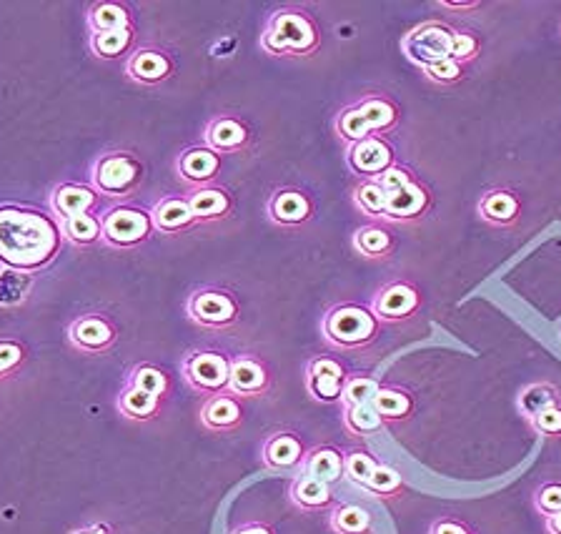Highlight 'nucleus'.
Returning a JSON list of instances; mask_svg holds the SVG:
<instances>
[{"mask_svg": "<svg viewBox=\"0 0 561 534\" xmlns=\"http://www.w3.org/2000/svg\"><path fill=\"white\" fill-rule=\"evenodd\" d=\"M321 46V31L301 8H281L268 18L261 33V48L271 56H314Z\"/></svg>", "mask_w": 561, "mask_h": 534, "instance_id": "2", "label": "nucleus"}, {"mask_svg": "<svg viewBox=\"0 0 561 534\" xmlns=\"http://www.w3.org/2000/svg\"><path fill=\"white\" fill-rule=\"evenodd\" d=\"M103 241L116 249H131V246L143 244L151 236L153 221L151 214L131 206H121L103 216Z\"/></svg>", "mask_w": 561, "mask_h": 534, "instance_id": "9", "label": "nucleus"}, {"mask_svg": "<svg viewBox=\"0 0 561 534\" xmlns=\"http://www.w3.org/2000/svg\"><path fill=\"white\" fill-rule=\"evenodd\" d=\"M161 409V399L153 397V394L141 392L136 387H126L118 397V412L126 419H136V422H146L153 419Z\"/></svg>", "mask_w": 561, "mask_h": 534, "instance_id": "31", "label": "nucleus"}, {"mask_svg": "<svg viewBox=\"0 0 561 534\" xmlns=\"http://www.w3.org/2000/svg\"><path fill=\"white\" fill-rule=\"evenodd\" d=\"M231 534H273V529L268 527V524H261V522H248V524H241V527L233 529Z\"/></svg>", "mask_w": 561, "mask_h": 534, "instance_id": "50", "label": "nucleus"}, {"mask_svg": "<svg viewBox=\"0 0 561 534\" xmlns=\"http://www.w3.org/2000/svg\"><path fill=\"white\" fill-rule=\"evenodd\" d=\"M33 289V274L18 269H0V306L13 309L28 299Z\"/></svg>", "mask_w": 561, "mask_h": 534, "instance_id": "34", "label": "nucleus"}, {"mask_svg": "<svg viewBox=\"0 0 561 534\" xmlns=\"http://www.w3.org/2000/svg\"><path fill=\"white\" fill-rule=\"evenodd\" d=\"M521 199L516 191L504 189V186H496L481 194L479 204H476V214L484 224L494 226V229H511V226L519 224L521 219Z\"/></svg>", "mask_w": 561, "mask_h": 534, "instance_id": "14", "label": "nucleus"}, {"mask_svg": "<svg viewBox=\"0 0 561 534\" xmlns=\"http://www.w3.org/2000/svg\"><path fill=\"white\" fill-rule=\"evenodd\" d=\"M128 387H136L141 392L153 394V397L163 399L171 389V382H168V374L163 369L153 367V364H141V367L131 369V377H128Z\"/></svg>", "mask_w": 561, "mask_h": 534, "instance_id": "39", "label": "nucleus"}, {"mask_svg": "<svg viewBox=\"0 0 561 534\" xmlns=\"http://www.w3.org/2000/svg\"><path fill=\"white\" fill-rule=\"evenodd\" d=\"M559 402H561L559 392H556L554 384H549V382L529 384V387L519 394V399H516L521 417H524L526 422L534 419L539 412H544V409L554 407V404H559Z\"/></svg>", "mask_w": 561, "mask_h": 534, "instance_id": "32", "label": "nucleus"}, {"mask_svg": "<svg viewBox=\"0 0 561 534\" xmlns=\"http://www.w3.org/2000/svg\"><path fill=\"white\" fill-rule=\"evenodd\" d=\"M243 422V404L236 394H213L201 409V424L211 432H233Z\"/></svg>", "mask_w": 561, "mask_h": 534, "instance_id": "20", "label": "nucleus"}, {"mask_svg": "<svg viewBox=\"0 0 561 534\" xmlns=\"http://www.w3.org/2000/svg\"><path fill=\"white\" fill-rule=\"evenodd\" d=\"M429 534H476L464 519H456V517H439L431 522Z\"/></svg>", "mask_w": 561, "mask_h": 534, "instance_id": "49", "label": "nucleus"}, {"mask_svg": "<svg viewBox=\"0 0 561 534\" xmlns=\"http://www.w3.org/2000/svg\"><path fill=\"white\" fill-rule=\"evenodd\" d=\"M61 226L26 209H0V264L6 269L38 271L56 259Z\"/></svg>", "mask_w": 561, "mask_h": 534, "instance_id": "1", "label": "nucleus"}, {"mask_svg": "<svg viewBox=\"0 0 561 534\" xmlns=\"http://www.w3.org/2000/svg\"><path fill=\"white\" fill-rule=\"evenodd\" d=\"M354 249L359 251L364 259L386 261L391 259V254L396 251V236L384 221H371V224L356 229Z\"/></svg>", "mask_w": 561, "mask_h": 534, "instance_id": "22", "label": "nucleus"}, {"mask_svg": "<svg viewBox=\"0 0 561 534\" xmlns=\"http://www.w3.org/2000/svg\"><path fill=\"white\" fill-rule=\"evenodd\" d=\"M344 427L346 432L354 434V437H369V434H376L384 429V419L381 414L376 412L374 402L369 404H354V407H344Z\"/></svg>", "mask_w": 561, "mask_h": 534, "instance_id": "33", "label": "nucleus"}, {"mask_svg": "<svg viewBox=\"0 0 561 534\" xmlns=\"http://www.w3.org/2000/svg\"><path fill=\"white\" fill-rule=\"evenodd\" d=\"M424 306V294L411 279H394L381 286L371 299V309L381 324H404Z\"/></svg>", "mask_w": 561, "mask_h": 534, "instance_id": "7", "label": "nucleus"}, {"mask_svg": "<svg viewBox=\"0 0 561 534\" xmlns=\"http://www.w3.org/2000/svg\"><path fill=\"white\" fill-rule=\"evenodd\" d=\"M544 519H546V532L561 534V514H554V517H544Z\"/></svg>", "mask_w": 561, "mask_h": 534, "instance_id": "52", "label": "nucleus"}, {"mask_svg": "<svg viewBox=\"0 0 561 534\" xmlns=\"http://www.w3.org/2000/svg\"><path fill=\"white\" fill-rule=\"evenodd\" d=\"M88 23H91L93 36L96 33H111V31H128L131 28V16L123 6L118 3H98L96 8L88 16Z\"/></svg>", "mask_w": 561, "mask_h": 534, "instance_id": "36", "label": "nucleus"}, {"mask_svg": "<svg viewBox=\"0 0 561 534\" xmlns=\"http://www.w3.org/2000/svg\"><path fill=\"white\" fill-rule=\"evenodd\" d=\"M364 489L371 497L394 499L404 492V477H401V472L396 467L381 462L379 467H376V472L371 474V479L366 482Z\"/></svg>", "mask_w": 561, "mask_h": 534, "instance_id": "38", "label": "nucleus"}, {"mask_svg": "<svg viewBox=\"0 0 561 534\" xmlns=\"http://www.w3.org/2000/svg\"><path fill=\"white\" fill-rule=\"evenodd\" d=\"M379 389H381V382L376 377H371V374H354V377L346 379L344 394H341V404H344V407L369 404L374 402Z\"/></svg>", "mask_w": 561, "mask_h": 534, "instance_id": "41", "label": "nucleus"}, {"mask_svg": "<svg viewBox=\"0 0 561 534\" xmlns=\"http://www.w3.org/2000/svg\"><path fill=\"white\" fill-rule=\"evenodd\" d=\"M379 464V459L371 452H366V449H351V452L344 454V477L349 479V482H354L356 487L364 489Z\"/></svg>", "mask_w": 561, "mask_h": 534, "instance_id": "40", "label": "nucleus"}, {"mask_svg": "<svg viewBox=\"0 0 561 534\" xmlns=\"http://www.w3.org/2000/svg\"><path fill=\"white\" fill-rule=\"evenodd\" d=\"M376 412L381 414L384 422H409L416 412V397L404 387H394V384H381L379 394L374 399Z\"/></svg>", "mask_w": 561, "mask_h": 534, "instance_id": "25", "label": "nucleus"}, {"mask_svg": "<svg viewBox=\"0 0 561 534\" xmlns=\"http://www.w3.org/2000/svg\"><path fill=\"white\" fill-rule=\"evenodd\" d=\"M96 201L98 196L93 194L88 186L66 184V186H58L56 194H53V209L61 214V219H68V216L91 214Z\"/></svg>", "mask_w": 561, "mask_h": 534, "instance_id": "29", "label": "nucleus"}, {"mask_svg": "<svg viewBox=\"0 0 561 534\" xmlns=\"http://www.w3.org/2000/svg\"><path fill=\"white\" fill-rule=\"evenodd\" d=\"M346 367L334 356H316L306 367V389L321 404L341 402L346 387Z\"/></svg>", "mask_w": 561, "mask_h": 534, "instance_id": "11", "label": "nucleus"}, {"mask_svg": "<svg viewBox=\"0 0 561 534\" xmlns=\"http://www.w3.org/2000/svg\"><path fill=\"white\" fill-rule=\"evenodd\" d=\"M329 527L334 534H371L374 519L361 504H339L331 509Z\"/></svg>", "mask_w": 561, "mask_h": 534, "instance_id": "30", "label": "nucleus"}, {"mask_svg": "<svg viewBox=\"0 0 561 534\" xmlns=\"http://www.w3.org/2000/svg\"><path fill=\"white\" fill-rule=\"evenodd\" d=\"M311 216H314V201L301 189H278L268 199V219L276 226L294 229L309 224Z\"/></svg>", "mask_w": 561, "mask_h": 534, "instance_id": "16", "label": "nucleus"}, {"mask_svg": "<svg viewBox=\"0 0 561 534\" xmlns=\"http://www.w3.org/2000/svg\"><path fill=\"white\" fill-rule=\"evenodd\" d=\"M61 234L63 239H68L76 246L96 244L98 239H103V226L101 219L93 214H78L61 219Z\"/></svg>", "mask_w": 561, "mask_h": 534, "instance_id": "35", "label": "nucleus"}, {"mask_svg": "<svg viewBox=\"0 0 561 534\" xmlns=\"http://www.w3.org/2000/svg\"><path fill=\"white\" fill-rule=\"evenodd\" d=\"M116 326L101 314H86L76 319L68 329V339L83 354H103L116 344Z\"/></svg>", "mask_w": 561, "mask_h": 534, "instance_id": "15", "label": "nucleus"}, {"mask_svg": "<svg viewBox=\"0 0 561 534\" xmlns=\"http://www.w3.org/2000/svg\"><path fill=\"white\" fill-rule=\"evenodd\" d=\"M386 201H389V194L381 189L379 181H361V184L354 189L356 209H359L364 216H369V219L384 221Z\"/></svg>", "mask_w": 561, "mask_h": 534, "instance_id": "37", "label": "nucleus"}, {"mask_svg": "<svg viewBox=\"0 0 561 534\" xmlns=\"http://www.w3.org/2000/svg\"><path fill=\"white\" fill-rule=\"evenodd\" d=\"M421 73H424L426 81L436 83V86H454V83L464 81V76H466L464 66H461L459 61H454V58L431 63V66L421 68Z\"/></svg>", "mask_w": 561, "mask_h": 534, "instance_id": "43", "label": "nucleus"}, {"mask_svg": "<svg viewBox=\"0 0 561 534\" xmlns=\"http://www.w3.org/2000/svg\"><path fill=\"white\" fill-rule=\"evenodd\" d=\"M451 36L454 28L441 21H426L411 28L401 41V53L419 68L451 58Z\"/></svg>", "mask_w": 561, "mask_h": 534, "instance_id": "6", "label": "nucleus"}, {"mask_svg": "<svg viewBox=\"0 0 561 534\" xmlns=\"http://www.w3.org/2000/svg\"><path fill=\"white\" fill-rule=\"evenodd\" d=\"M401 123V108L396 106L394 98L384 93H371L361 101L351 103L336 116V133L346 143H359L369 136L394 131Z\"/></svg>", "mask_w": 561, "mask_h": 534, "instance_id": "4", "label": "nucleus"}, {"mask_svg": "<svg viewBox=\"0 0 561 534\" xmlns=\"http://www.w3.org/2000/svg\"><path fill=\"white\" fill-rule=\"evenodd\" d=\"M481 53V38L471 31H456L454 28V36H451V58L459 61L461 66L466 63L476 61Z\"/></svg>", "mask_w": 561, "mask_h": 534, "instance_id": "44", "label": "nucleus"}, {"mask_svg": "<svg viewBox=\"0 0 561 534\" xmlns=\"http://www.w3.org/2000/svg\"><path fill=\"white\" fill-rule=\"evenodd\" d=\"M126 71H128V76L133 78V81L146 83V86H153V83H163L166 78H171L173 61L163 51L143 48V51H138L136 56L128 61Z\"/></svg>", "mask_w": 561, "mask_h": 534, "instance_id": "24", "label": "nucleus"}, {"mask_svg": "<svg viewBox=\"0 0 561 534\" xmlns=\"http://www.w3.org/2000/svg\"><path fill=\"white\" fill-rule=\"evenodd\" d=\"M374 181H379V186L386 191V194H394V191L404 189V186H409V184H414L416 176L409 166L394 163V166L386 168V171L381 173L379 178H374Z\"/></svg>", "mask_w": 561, "mask_h": 534, "instance_id": "47", "label": "nucleus"}, {"mask_svg": "<svg viewBox=\"0 0 561 534\" xmlns=\"http://www.w3.org/2000/svg\"><path fill=\"white\" fill-rule=\"evenodd\" d=\"M183 379L193 392L201 394H223L228 392V379H231V359L223 351L206 349L193 351L183 362Z\"/></svg>", "mask_w": 561, "mask_h": 534, "instance_id": "8", "label": "nucleus"}, {"mask_svg": "<svg viewBox=\"0 0 561 534\" xmlns=\"http://www.w3.org/2000/svg\"><path fill=\"white\" fill-rule=\"evenodd\" d=\"M534 507L536 512L544 517H554L561 514V482H546L534 492Z\"/></svg>", "mask_w": 561, "mask_h": 534, "instance_id": "45", "label": "nucleus"}, {"mask_svg": "<svg viewBox=\"0 0 561 534\" xmlns=\"http://www.w3.org/2000/svg\"><path fill=\"white\" fill-rule=\"evenodd\" d=\"M186 311L193 324L203 326V329L221 331L236 324L238 316H241V304L228 289L203 286V289L193 291L188 296Z\"/></svg>", "mask_w": 561, "mask_h": 534, "instance_id": "5", "label": "nucleus"}, {"mask_svg": "<svg viewBox=\"0 0 561 534\" xmlns=\"http://www.w3.org/2000/svg\"><path fill=\"white\" fill-rule=\"evenodd\" d=\"M529 427L541 437H561V402L529 419Z\"/></svg>", "mask_w": 561, "mask_h": 534, "instance_id": "46", "label": "nucleus"}, {"mask_svg": "<svg viewBox=\"0 0 561 534\" xmlns=\"http://www.w3.org/2000/svg\"><path fill=\"white\" fill-rule=\"evenodd\" d=\"M431 204H434L431 191L416 178L414 184L389 194L384 224H416V221H421L429 214Z\"/></svg>", "mask_w": 561, "mask_h": 534, "instance_id": "13", "label": "nucleus"}, {"mask_svg": "<svg viewBox=\"0 0 561 534\" xmlns=\"http://www.w3.org/2000/svg\"><path fill=\"white\" fill-rule=\"evenodd\" d=\"M141 176L143 168L136 158L128 153H108L96 163L93 184L108 196H126L141 181Z\"/></svg>", "mask_w": 561, "mask_h": 534, "instance_id": "10", "label": "nucleus"}, {"mask_svg": "<svg viewBox=\"0 0 561 534\" xmlns=\"http://www.w3.org/2000/svg\"><path fill=\"white\" fill-rule=\"evenodd\" d=\"M73 534H108L106 527H101V524H93V527H86V529H76Z\"/></svg>", "mask_w": 561, "mask_h": 534, "instance_id": "53", "label": "nucleus"}, {"mask_svg": "<svg viewBox=\"0 0 561 534\" xmlns=\"http://www.w3.org/2000/svg\"><path fill=\"white\" fill-rule=\"evenodd\" d=\"M176 168L183 181L196 186H206L211 184L213 178L218 176V171H221V153H216L208 146H193L181 153Z\"/></svg>", "mask_w": 561, "mask_h": 534, "instance_id": "19", "label": "nucleus"}, {"mask_svg": "<svg viewBox=\"0 0 561 534\" xmlns=\"http://www.w3.org/2000/svg\"><path fill=\"white\" fill-rule=\"evenodd\" d=\"M346 161L356 176H361L364 181H374L386 168L394 166L396 153L384 136H369L359 143H351Z\"/></svg>", "mask_w": 561, "mask_h": 534, "instance_id": "12", "label": "nucleus"}, {"mask_svg": "<svg viewBox=\"0 0 561 534\" xmlns=\"http://www.w3.org/2000/svg\"><path fill=\"white\" fill-rule=\"evenodd\" d=\"M301 474H309V477L321 479L326 484H334L344 477V454L336 447H314L306 452L304 462H301Z\"/></svg>", "mask_w": 561, "mask_h": 534, "instance_id": "26", "label": "nucleus"}, {"mask_svg": "<svg viewBox=\"0 0 561 534\" xmlns=\"http://www.w3.org/2000/svg\"><path fill=\"white\" fill-rule=\"evenodd\" d=\"M203 138H206V146L213 148L216 153H236L248 146L251 133H248L246 123L238 121V118L221 116L208 123Z\"/></svg>", "mask_w": 561, "mask_h": 534, "instance_id": "21", "label": "nucleus"}, {"mask_svg": "<svg viewBox=\"0 0 561 534\" xmlns=\"http://www.w3.org/2000/svg\"><path fill=\"white\" fill-rule=\"evenodd\" d=\"M133 41L131 28L128 31H111V33H96L91 38V46L96 51V56L101 58H118L128 51Z\"/></svg>", "mask_w": 561, "mask_h": 534, "instance_id": "42", "label": "nucleus"}, {"mask_svg": "<svg viewBox=\"0 0 561 534\" xmlns=\"http://www.w3.org/2000/svg\"><path fill=\"white\" fill-rule=\"evenodd\" d=\"M23 362V346L16 341H0V377Z\"/></svg>", "mask_w": 561, "mask_h": 534, "instance_id": "48", "label": "nucleus"}, {"mask_svg": "<svg viewBox=\"0 0 561 534\" xmlns=\"http://www.w3.org/2000/svg\"><path fill=\"white\" fill-rule=\"evenodd\" d=\"M151 221L163 234H178V231L188 229L196 221V216H193L188 199H183V196H168V199L158 201L156 209L151 211Z\"/></svg>", "mask_w": 561, "mask_h": 534, "instance_id": "27", "label": "nucleus"}, {"mask_svg": "<svg viewBox=\"0 0 561 534\" xmlns=\"http://www.w3.org/2000/svg\"><path fill=\"white\" fill-rule=\"evenodd\" d=\"M188 204H191L196 221L226 219L233 209V199L228 196V191L218 189V186H201L188 196Z\"/></svg>", "mask_w": 561, "mask_h": 534, "instance_id": "28", "label": "nucleus"}, {"mask_svg": "<svg viewBox=\"0 0 561 534\" xmlns=\"http://www.w3.org/2000/svg\"><path fill=\"white\" fill-rule=\"evenodd\" d=\"M306 457V447L294 432H276L263 442L261 462L273 472H289L301 467Z\"/></svg>", "mask_w": 561, "mask_h": 534, "instance_id": "18", "label": "nucleus"}, {"mask_svg": "<svg viewBox=\"0 0 561 534\" xmlns=\"http://www.w3.org/2000/svg\"><path fill=\"white\" fill-rule=\"evenodd\" d=\"M271 389V372L261 359L251 354L233 356L228 392L238 397H263Z\"/></svg>", "mask_w": 561, "mask_h": 534, "instance_id": "17", "label": "nucleus"}, {"mask_svg": "<svg viewBox=\"0 0 561 534\" xmlns=\"http://www.w3.org/2000/svg\"><path fill=\"white\" fill-rule=\"evenodd\" d=\"M289 499L294 502V507L304 509V512H324V509L334 504V489H331V484L321 482V479L299 474L291 482Z\"/></svg>", "mask_w": 561, "mask_h": 534, "instance_id": "23", "label": "nucleus"}, {"mask_svg": "<svg viewBox=\"0 0 561 534\" xmlns=\"http://www.w3.org/2000/svg\"><path fill=\"white\" fill-rule=\"evenodd\" d=\"M321 334H324L326 344L334 349L356 351L379 339L381 321L371 306L346 301V304H336L326 311L321 319Z\"/></svg>", "mask_w": 561, "mask_h": 534, "instance_id": "3", "label": "nucleus"}, {"mask_svg": "<svg viewBox=\"0 0 561 534\" xmlns=\"http://www.w3.org/2000/svg\"><path fill=\"white\" fill-rule=\"evenodd\" d=\"M441 8H449V11H476V8H481L479 0H469V3H464V0H444L441 3Z\"/></svg>", "mask_w": 561, "mask_h": 534, "instance_id": "51", "label": "nucleus"}]
</instances>
